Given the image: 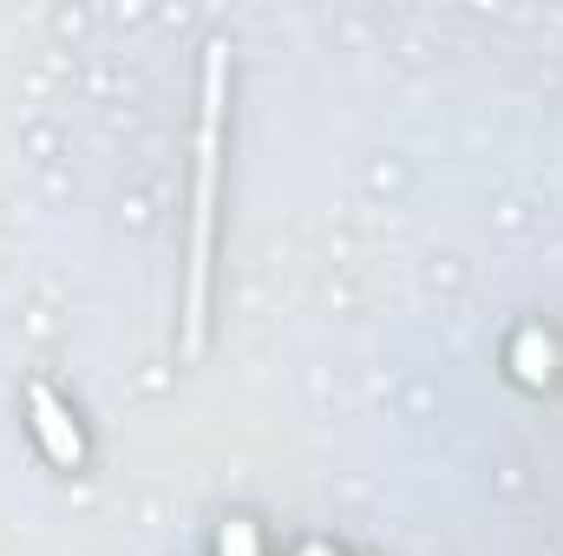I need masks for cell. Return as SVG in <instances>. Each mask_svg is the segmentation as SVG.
Returning <instances> with one entry per match:
<instances>
[{"label":"cell","mask_w":563,"mask_h":556,"mask_svg":"<svg viewBox=\"0 0 563 556\" xmlns=\"http://www.w3.org/2000/svg\"><path fill=\"white\" fill-rule=\"evenodd\" d=\"M308 556H328V551H308Z\"/></svg>","instance_id":"3"},{"label":"cell","mask_w":563,"mask_h":556,"mask_svg":"<svg viewBox=\"0 0 563 556\" xmlns=\"http://www.w3.org/2000/svg\"><path fill=\"white\" fill-rule=\"evenodd\" d=\"M217 556H256V531L236 518V524H223V544H217Z\"/></svg>","instance_id":"2"},{"label":"cell","mask_w":563,"mask_h":556,"mask_svg":"<svg viewBox=\"0 0 563 556\" xmlns=\"http://www.w3.org/2000/svg\"><path fill=\"white\" fill-rule=\"evenodd\" d=\"M33 432H40V445H46V458H53V465H79V458H86L79 425L66 419V407H59L46 387H33Z\"/></svg>","instance_id":"1"}]
</instances>
